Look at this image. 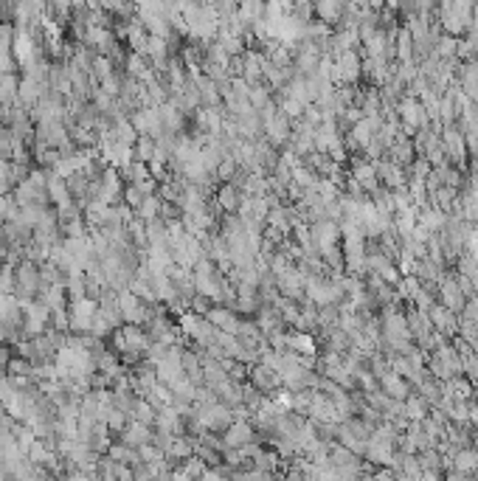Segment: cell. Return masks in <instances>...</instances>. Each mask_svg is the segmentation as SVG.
Listing matches in <instances>:
<instances>
[{"mask_svg": "<svg viewBox=\"0 0 478 481\" xmlns=\"http://www.w3.org/2000/svg\"><path fill=\"white\" fill-rule=\"evenodd\" d=\"M99 313V298L93 295H76L68 298V324L71 333H91L93 315Z\"/></svg>", "mask_w": 478, "mask_h": 481, "instance_id": "obj_1", "label": "cell"}, {"mask_svg": "<svg viewBox=\"0 0 478 481\" xmlns=\"http://www.w3.org/2000/svg\"><path fill=\"white\" fill-rule=\"evenodd\" d=\"M23 304V335L34 338V335H43L48 329V321H51V310L45 302H20Z\"/></svg>", "mask_w": 478, "mask_h": 481, "instance_id": "obj_2", "label": "cell"}, {"mask_svg": "<svg viewBox=\"0 0 478 481\" xmlns=\"http://www.w3.org/2000/svg\"><path fill=\"white\" fill-rule=\"evenodd\" d=\"M14 276H17V295H20V302H28V298H34L40 290H43V282H40V267L34 259H28V262H20L17 270H14Z\"/></svg>", "mask_w": 478, "mask_h": 481, "instance_id": "obj_3", "label": "cell"}, {"mask_svg": "<svg viewBox=\"0 0 478 481\" xmlns=\"http://www.w3.org/2000/svg\"><path fill=\"white\" fill-rule=\"evenodd\" d=\"M442 144H444L447 158H451V161L464 172V164H467V138H464L462 127L444 124V127H442Z\"/></svg>", "mask_w": 478, "mask_h": 481, "instance_id": "obj_4", "label": "cell"}, {"mask_svg": "<svg viewBox=\"0 0 478 481\" xmlns=\"http://www.w3.org/2000/svg\"><path fill=\"white\" fill-rule=\"evenodd\" d=\"M361 56H357L352 48L349 51H341L338 54V59L332 63V82H338V85H354L357 82V76H361Z\"/></svg>", "mask_w": 478, "mask_h": 481, "instance_id": "obj_5", "label": "cell"}, {"mask_svg": "<svg viewBox=\"0 0 478 481\" xmlns=\"http://www.w3.org/2000/svg\"><path fill=\"white\" fill-rule=\"evenodd\" d=\"M439 302L447 307V310H453L456 315L464 313V304H467V295L459 284L456 276H439Z\"/></svg>", "mask_w": 478, "mask_h": 481, "instance_id": "obj_6", "label": "cell"}, {"mask_svg": "<svg viewBox=\"0 0 478 481\" xmlns=\"http://www.w3.org/2000/svg\"><path fill=\"white\" fill-rule=\"evenodd\" d=\"M130 122L135 124L138 135H163V124H161V113L155 104H146V107H138L133 115H130Z\"/></svg>", "mask_w": 478, "mask_h": 481, "instance_id": "obj_7", "label": "cell"}, {"mask_svg": "<svg viewBox=\"0 0 478 481\" xmlns=\"http://www.w3.org/2000/svg\"><path fill=\"white\" fill-rule=\"evenodd\" d=\"M428 315H431L433 329H436L442 338H456V335H459V315H456L453 310H447L442 302H439V304H431Z\"/></svg>", "mask_w": 478, "mask_h": 481, "instance_id": "obj_8", "label": "cell"}, {"mask_svg": "<svg viewBox=\"0 0 478 481\" xmlns=\"http://www.w3.org/2000/svg\"><path fill=\"white\" fill-rule=\"evenodd\" d=\"M304 279H307L304 267H293L290 265L287 270H282V273L276 276V287L287 298H304Z\"/></svg>", "mask_w": 478, "mask_h": 481, "instance_id": "obj_9", "label": "cell"}, {"mask_svg": "<svg viewBox=\"0 0 478 481\" xmlns=\"http://www.w3.org/2000/svg\"><path fill=\"white\" fill-rule=\"evenodd\" d=\"M262 133H264V138L271 141V144H287L290 135H293V130H290V118H287L282 110H276L273 115L262 118Z\"/></svg>", "mask_w": 478, "mask_h": 481, "instance_id": "obj_10", "label": "cell"}, {"mask_svg": "<svg viewBox=\"0 0 478 481\" xmlns=\"http://www.w3.org/2000/svg\"><path fill=\"white\" fill-rule=\"evenodd\" d=\"M352 177L361 180V186H363L369 194H374V192L380 189L377 161H372V158H354V161H352Z\"/></svg>", "mask_w": 478, "mask_h": 481, "instance_id": "obj_11", "label": "cell"}, {"mask_svg": "<svg viewBox=\"0 0 478 481\" xmlns=\"http://www.w3.org/2000/svg\"><path fill=\"white\" fill-rule=\"evenodd\" d=\"M118 333H122V341H124V349L122 352H138V355H144L149 349V344H152V335L144 333L141 324H124Z\"/></svg>", "mask_w": 478, "mask_h": 481, "instance_id": "obj_12", "label": "cell"}, {"mask_svg": "<svg viewBox=\"0 0 478 481\" xmlns=\"http://www.w3.org/2000/svg\"><path fill=\"white\" fill-rule=\"evenodd\" d=\"M256 436L253 425L248 423V419H234V423L223 431V442L225 447H242V445H251Z\"/></svg>", "mask_w": 478, "mask_h": 481, "instance_id": "obj_13", "label": "cell"}, {"mask_svg": "<svg viewBox=\"0 0 478 481\" xmlns=\"http://www.w3.org/2000/svg\"><path fill=\"white\" fill-rule=\"evenodd\" d=\"M12 51H14V59H17V63H20L23 68H28L32 63H37V43H34L32 34L25 32V28H17Z\"/></svg>", "mask_w": 478, "mask_h": 481, "instance_id": "obj_14", "label": "cell"}, {"mask_svg": "<svg viewBox=\"0 0 478 481\" xmlns=\"http://www.w3.org/2000/svg\"><path fill=\"white\" fill-rule=\"evenodd\" d=\"M377 380H380V385H383V392H385L388 397H394V400H405L408 392H411V383H408L402 374H397L391 366H388L383 374H377Z\"/></svg>", "mask_w": 478, "mask_h": 481, "instance_id": "obj_15", "label": "cell"}, {"mask_svg": "<svg viewBox=\"0 0 478 481\" xmlns=\"http://www.w3.org/2000/svg\"><path fill=\"white\" fill-rule=\"evenodd\" d=\"M45 194H48V200L56 205V208H65V205H71V192H68V180L65 177H59L54 169L48 172V180H45Z\"/></svg>", "mask_w": 478, "mask_h": 481, "instance_id": "obj_16", "label": "cell"}, {"mask_svg": "<svg viewBox=\"0 0 478 481\" xmlns=\"http://www.w3.org/2000/svg\"><path fill=\"white\" fill-rule=\"evenodd\" d=\"M248 377H251V383H253L256 388H262V392H276V388L282 385V374L273 372L271 366H264L262 360L248 369Z\"/></svg>", "mask_w": 478, "mask_h": 481, "instance_id": "obj_17", "label": "cell"}, {"mask_svg": "<svg viewBox=\"0 0 478 481\" xmlns=\"http://www.w3.org/2000/svg\"><path fill=\"white\" fill-rule=\"evenodd\" d=\"M155 436V428L149 423H141V419H133V423H127V428L122 431V442L133 445V447H141L146 442H152Z\"/></svg>", "mask_w": 478, "mask_h": 481, "instance_id": "obj_18", "label": "cell"}, {"mask_svg": "<svg viewBox=\"0 0 478 481\" xmlns=\"http://www.w3.org/2000/svg\"><path fill=\"white\" fill-rule=\"evenodd\" d=\"M321 45L318 43H307V45H301L298 48V54H295V71L298 74H312L318 65H321Z\"/></svg>", "mask_w": 478, "mask_h": 481, "instance_id": "obj_19", "label": "cell"}, {"mask_svg": "<svg viewBox=\"0 0 478 481\" xmlns=\"http://www.w3.org/2000/svg\"><path fill=\"white\" fill-rule=\"evenodd\" d=\"M205 318L212 321L217 329H223V333L239 335V315L234 313V307H212L205 313Z\"/></svg>", "mask_w": 478, "mask_h": 481, "instance_id": "obj_20", "label": "cell"}, {"mask_svg": "<svg viewBox=\"0 0 478 481\" xmlns=\"http://www.w3.org/2000/svg\"><path fill=\"white\" fill-rule=\"evenodd\" d=\"M194 85H197V90H200V99H203V104H220L223 102V93H220V85L208 76V74H194V76H189Z\"/></svg>", "mask_w": 478, "mask_h": 481, "instance_id": "obj_21", "label": "cell"}, {"mask_svg": "<svg viewBox=\"0 0 478 481\" xmlns=\"http://www.w3.org/2000/svg\"><path fill=\"white\" fill-rule=\"evenodd\" d=\"M377 177L383 180L388 189L405 186V169L397 161H377Z\"/></svg>", "mask_w": 478, "mask_h": 481, "instance_id": "obj_22", "label": "cell"}, {"mask_svg": "<svg viewBox=\"0 0 478 481\" xmlns=\"http://www.w3.org/2000/svg\"><path fill=\"white\" fill-rule=\"evenodd\" d=\"M217 45H223L231 56H242L245 54V34H239V32H231L228 25H220V32L214 37Z\"/></svg>", "mask_w": 478, "mask_h": 481, "instance_id": "obj_23", "label": "cell"}, {"mask_svg": "<svg viewBox=\"0 0 478 481\" xmlns=\"http://www.w3.org/2000/svg\"><path fill=\"white\" fill-rule=\"evenodd\" d=\"M45 93V82H37L32 76H25L20 79V87H17V99L25 104V107H34Z\"/></svg>", "mask_w": 478, "mask_h": 481, "instance_id": "obj_24", "label": "cell"}, {"mask_svg": "<svg viewBox=\"0 0 478 481\" xmlns=\"http://www.w3.org/2000/svg\"><path fill=\"white\" fill-rule=\"evenodd\" d=\"M158 113H161L163 133H181V130H183V110L177 107L174 102H163V104H158Z\"/></svg>", "mask_w": 478, "mask_h": 481, "instance_id": "obj_25", "label": "cell"}, {"mask_svg": "<svg viewBox=\"0 0 478 481\" xmlns=\"http://www.w3.org/2000/svg\"><path fill=\"white\" fill-rule=\"evenodd\" d=\"M68 290H65V282H59V284H48L43 287V302L48 304L51 313H59V310H68Z\"/></svg>", "mask_w": 478, "mask_h": 481, "instance_id": "obj_26", "label": "cell"}, {"mask_svg": "<svg viewBox=\"0 0 478 481\" xmlns=\"http://www.w3.org/2000/svg\"><path fill=\"white\" fill-rule=\"evenodd\" d=\"M287 346L293 349V352H298V355H318V344H315V338L307 333V329H295V333H290L287 335Z\"/></svg>", "mask_w": 478, "mask_h": 481, "instance_id": "obj_27", "label": "cell"}, {"mask_svg": "<svg viewBox=\"0 0 478 481\" xmlns=\"http://www.w3.org/2000/svg\"><path fill=\"white\" fill-rule=\"evenodd\" d=\"M239 200H242V192H239V186L231 183V180H225V183L217 189V200L214 203L223 208V212H236Z\"/></svg>", "mask_w": 478, "mask_h": 481, "instance_id": "obj_28", "label": "cell"}, {"mask_svg": "<svg viewBox=\"0 0 478 481\" xmlns=\"http://www.w3.org/2000/svg\"><path fill=\"white\" fill-rule=\"evenodd\" d=\"M236 14L242 17V23L251 28L256 20L264 17V0H239V3H236Z\"/></svg>", "mask_w": 478, "mask_h": 481, "instance_id": "obj_29", "label": "cell"}, {"mask_svg": "<svg viewBox=\"0 0 478 481\" xmlns=\"http://www.w3.org/2000/svg\"><path fill=\"white\" fill-rule=\"evenodd\" d=\"M110 135L118 138L122 144H130V146H135V141H138V130H135V124L130 122V118H124V115H118V118H115V124L110 127Z\"/></svg>", "mask_w": 478, "mask_h": 481, "instance_id": "obj_30", "label": "cell"}, {"mask_svg": "<svg viewBox=\"0 0 478 481\" xmlns=\"http://www.w3.org/2000/svg\"><path fill=\"white\" fill-rule=\"evenodd\" d=\"M194 447H197V442L194 439H189V436H183V434H177L174 439H172V447L166 450V459H189V456H194Z\"/></svg>", "mask_w": 478, "mask_h": 481, "instance_id": "obj_31", "label": "cell"}, {"mask_svg": "<svg viewBox=\"0 0 478 481\" xmlns=\"http://www.w3.org/2000/svg\"><path fill=\"white\" fill-rule=\"evenodd\" d=\"M84 43L91 48H96V51H107L113 45V37H110V32L104 25H87L84 28Z\"/></svg>", "mask_w": 478, "mask_h": 481, "instance_id": "obj_32", "label": "cell"}, {"mask_svg": "<svg viewBox=\"0 0 478 481\" xmlns=\"http://www.w3.org/2000/svg\"><path fill=\"white\" fill-rule=\"evenodd\" d=\"M428 408H431V403L420 394V397H416V394H408L405 400H402V414L408 416V423H411V419H425L428 416Z\"/></svg>", "mask_w": 478, "mask_h": 481, "instance_id": "obj_33", "label": "cell"}, {"mask_svg": "<svg viewBox=\"0 0 478 481\" xmlns=\"http://www.w3.org/2000/svg\"><path fill=\"white\" fill-rule=\"evenodd\" d=\"M161 208H163V200H161L158 194H146V197L141 200V205L135 208V217H141L144 223L158 220V217H161Z\"/></svg>", "mask_w": 478, "mask_h": 481, "instance_id": "obj_34", "label": "cell"}, {"mask_svg": "<svg viewBox=\"0 0 478 481\" xmlns=\"http://www.w3.org/2000/svg\"><path fill=\"white\" fill-rule=\"evenodd\" d=\"M107 456H110V459H115V462H122V465H135V462L141 459L138 447H133V445H127V442L110 445V447H107Z\"/></svg>", "mask_w": 478, "mask_h": 481, "instance_id": "obj_35", "label": "cell"}, {"mask_svg": "<svg viewBox=\"0 0 478 481\" xmlns=\"http://www.w3.org/2000/svg\"><path fill=\"white\" fill-rule=\"evenodd\" d=\"M17 87H20L17 74H0V102H3V107L17 102Z\"/></svg>", "mask_w": 478, "mask_h": 481, "instance_id": "obj_36", "label": "cell"}, {"mask_svg": "<svg viewBox=\"0 0 478 481\" xmlns=\"http://www.w3.org/2000/svg\"><path fill=\"white\" fill-rule=\"evenodd\" d=\"M133 153H135V161L149 164V161H152V155H155V138L152 135H138Z\"/></svg>", "mask_w": 478, "mask_h": 481, "instance_id": "obj_37", "label": "cell"}, {"mask_svg": "<svg viewBox=\"0 0 478 481\" xmlns=\"http://www.w3.org/2000/svg\"><path fill=\"white\" fill-rule=\"evenodd\" d=\"M271 93H273V90L267 87V85H251V90H248V102H251V107H253V110H262L264 104H271V102H273Z\"/></svg>", "mask_w": 478, "mask_h": 481, "instance_id": "obj_38", "label": "cell"}, {"mask_svg": "<svg viewBox=\"0 0 478 481\" xmlns=\"http://www.w3.org/2000/svg\"><path fill=\"white\" fill-rule=\"evenodd\" d=\"M304 107H307V104H301V102L293 99V96H282V99H279V110H282L287 118H301V115H304Z\"/></svg>", "mask_w": 478, "mask_h": 481, "instance_id": "obj_39", "label": "cell"}, {"mask_svg": "<svg viewBox=\"0 0 478 481\" xmlns=\"http://www.w3.org/2000/svg\"><path fill=\"white\" fill-rule=\"evenodd\" d=\"M293 180H295L298 186H304V189H307V186H312V183H315L318 177H315L312 166H304V164H295V166H293Z\"/></svg>", "mask_w": 478, "mask_h": 481, "instance_id": "obj_40", "label": "cell"}, {"mask_svg": "<svg viewBox=\"0 0 478 481\" xmlns=\"http://www.w3.org/2000/svg\"><path fill=\"white\" fill-rule=\"evenodd\" d=\"M17 290V276H14V267L6 262L0 265V293H14Z\"/></svg>", "mask_w": 478, "mask_h": 481, "instance_id": "obj_41", "label": "cell"}, {"mask_svg": "<svg viewBox=\"0 0 478 481\" xmlns=\"http://www.w3.org/2000/svg\"><path fill=\"white\" fill-rule=\"evenodd\" d=\"M236 161L231 158V155H225L223 161H220V166H217V180H234L236 177Z\"/></svg>", "mask_w": 478, "mask_h": 481, "instance_id": "obj_42", "label": "cell"}, {"mask_svg": "<svg viewBox=\"0 0 478 481\" xmlns=\"http://www.w3.org/2000/svg\"><path fill=\"white\" fill-rule=\"evenodd\" d=\"M144 197H146V194H144V192H141L135 183H127V189H124V197H122V200H124V203L133 208V212H135V208L141 205V200H144Z\"/></svg>", "mask_w": 478, "mask_h": 481, "instance_id": "obj_43", "label": "cell"}, {"mask_svg": "<svg viewBox=\"0 0 478 481\" xmlns=\"http://www.w3.org/2000/svg\"><path fill=\"white\" fill-rule=\"evenodd\" d=\"M102 90H107L110 96H122V79H118L115 74L104 76V79H102Z\"/></svg>", "mask_w": 478, "mask_h": 481, "instance_id": "obj_44", "label": "cell"}, {"mask_svg": "<svg viewBox=\"0 0 478 481\" xmlns=\"http://www.w3.org/2000/svg\"><path fill=\"white\" fill-rule=\"evenodd\" d=\"M14 45V28L9 23H0V51Z\"/></svg>", "mask_w": 478, "mask_h": 481, "instance_id": "obj_45", "label": "cell"}, {"mask_svg": "<svg viewBox=\"0 0 478 481\" xmlns=\"http://www.w3.org/2000/svg\"><path fill=\"white\" fill-rule=\"evenodd\" d=\"M397 48H400V59H402V63H411V37H408V32H400Z\"/></svg>", "mask_w": 478, "mask_h": 481, "instance_id": "obj_46", "label": "cell"}, {"mask_svg": "<svg viewBox=\"0 0 478 481\" xmlns=\"http://www.w3.org/2000/svg\"><path fill=\"white\" fill-rule=\"evenodd\" d=\"M475 476H478V450H475V470H473Z\"/></svg>", "mask_w": 478, "mask_h": 481, "instance_id": "obj_47", "label": "cell"}, {"mask_svg": "<svg viewBox=\"0 0 478 481\" xmlns=\"http://www.w3.org/2000/svg\"><path fill=\"white\" fill-rule=\"evenodd\" d=\"M473 447H475V450H478V434H475V436H473Z\"/></svg>", "mask_w": 478, "mask_h": 481, "instance_id": "obj_48", "label": "cell"}, {"mask_svg": "<svg viewBox=\"0 0 478 481\" xmlns=\"http://www.w3.org/2000/svg\"><path fill=\"white\" fill-rule=\"evenodd\" d=\"M442 3H444V6H447V3H451V0H442Z\"/></svg>", "mask_w": 478, "mask_h": 481, "instance_id": "obj_49", "label": "cell"}]
</instances>
